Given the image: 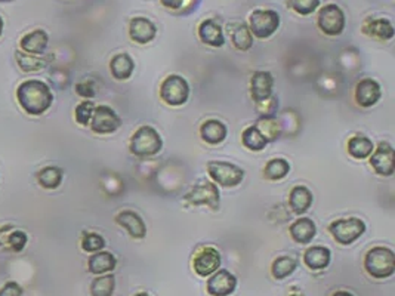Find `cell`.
<instances>
[{"label":"cell","mask_w":395,"mask_h":296,"mask_svg":"<svg viewBox=\"0 0 395 296\" xmlns=\"http://www.w3.org/2000/svg\"><path fill=\"white\" fill-rule=\"evenodd\" d=\"M16 100L21 109L31 116H42L46 113L53 103L51 88L42 80H25L16 89Z\"/></svg>","instance_id":"obj_1"},{"label":"cell","mask_w":395,"mask_h":296,"mask_svg":"<svg viewBox=\"0 0 395 296\" xmlns=\"http://www.w3.org/2000/svg\"><path fill=\"white\" fill-rule=\"evenodd\" d=\"M364 270L373 279H388L395 273V255L391 249L376 246L364 256Z\"/></svg>","instance_id":"obj_2"},{"label":"cell","mask_w":395,"mask_h":296,"mask_svg":"<svg viewBox=\"0 0 395 296\" xmlns=\"http://www.w3.org/2000/svg\"><path fill=\"white\" fill-rule=\"evenodd\" d=\"M161 147H163V141L160 133L148 124L141 126L131 138V151L138 157L156 156L161 151Z\"/></svg>","instance_id":"obj_3"},{"label":"cell","mask_w":395,"mask_h":296,"mask_svg":"<svg viewBox=\"0 0 395 296\" xmlns=\"http://www.w3.org/2000/svg\"><path fill=\"white\" fill-rule=\"evenodd\" d=\"M160 98L167 105H184L188 101V98H190V85H188L182 76L170 75L161 82Z\"/></svg>","instance_id":"obj_4"},{"label":"cell","mask_w":395,"mask_h":296,"mask_svg":"<svg viewBox=\"0 0 395 296\" xmlns=\"http://www.w3.org/2000/svg\"><path fill=\"white\" fill-rule=\"evenodd\" d=\"M329 231L339 245L348 246L364 234L366 224L358 218H342L331 222Z\"/></svg>","instance_id":"obj_5"},{"label":"cell","mask_w":395,"mask_h":296,"mask_svg":"<svg viewBox=\"0 0 395 296\" xmlns=\"http://www.w3.org/2000/svg\"><path fill=\"white\" fill-rule=\"evenodd\" d=\"M280 27V15L271 9H259L249 16V30L258 39H268Z\"/></svg>","instance_id":"obj_6"},{"label":"cell","mask_w":395,"mask_h":296,"mask_svg":"<svg viewBox=\"0 0 395 296\" xmlns=\"http://www.w3.org/2000/svg\"><path fill=\"white\" fill-rule=\"evenodd\" d=\"M208 172L213 181L222 187H237L245 179V170L228 161H209Z\"/></svg>","instance_id":"obj_7"},{"label":"cell","mask_w":395,"mask_h":296,"mask_svg":"<svg viewBox=\"0 0 395 296\" xmlns=\"http://www.w3.org/2000/svg\"><path fill=\"white\" fill-rule=\"evenodd\" d=\"M345 14L338 5H326L320 9L317 16L318 29L327 36H339L345 30Z\"/></svg>","instance_id":"obj_8"},{"label":"cell","mask_w":395,"mask_h":296,"mask_svg":"<svg viewBox=\"0 0 395 296\" xmlns=\"http://www.w3.org/2000/svg\"><path fill=\"white\" fill-rule=\"evenodd\" d=\"M184 200L191 206H210L212 209H217L219 206V190L213 183L204 181L197 184L188 191Z\"/></svg>","instance_id":"obj_9"},{"label":"cell","mask_w":395,"mask_h":296,"mask_svg":"<svg viewBox=\"0 0 395 296\" xmlns=\"http://www.w3.org/2000/svg\"><path fill=\"white\" fill-rule=\"evenodd\" d=\"M122 120L113 109L109 105H100L95 107L91 128L95 133H101V135H107V133H113L120 128Z\"/></svg>","instance_id":"obj_10"},{"label":"cell","mask_w":395,"mask_h":296,"mask_svg":"<svg viewBox=\"0 0 395 296\" xmlns=\"http://www.w3.org/2000/svg\"><path fill=\"white\" fill-rule=\"evenodd\" d=\"M193 267L197 275L200 277H210L213 273H217L221 267V254L218 252V249L212 246L203 247L194 256Z\"/></svg>","instance_id":"obj_11"},{"label":"cell","mask_w":395,"mask_h":296,"mask_svg":"<svg viewBox=\"0 0 395 296\" xmlns=\"http://www.w3.org/2000/svg\"><path fill=\"white\" fill-rule=\"evenodd\" d=\"M370 165L374 172L381 176H391L394 174V148L388 142H381L370 154Z\"/></svg>","instance_id":"obj_12"},{"label":"cell","mask_w":395,"mask_h":296,"mask_svg":"<svg viewBox=\"0 0 395 296\" xmlns=\"http://www.w3.org/2000/svg\"><path fill=\"white\" fill-rule=\"evenodd\" d=\"M237 288V279L228 270H218L210 275L208 280V293L210 296H230Z\"/></svg>","instance_id":"obj_13"},{"label":"cell","mask_w":395,"mask_h":296,"mask_svg":"<svg viewBox=\"0 0 395 296\" xmlns=\"http://www.w3.org/2000/svg\"><path fill=\"white\" fill-rule=\"evenodd\" d=\"M381 85L373 79H363L355 86V100L360 107L369 109L381 100Z\"/></svg>","instance_id":"obj_14"},{"label":"cell","mask_w":395,"mask_h":296,"mask_svg":"<svg viewBox=\"0 0 395 296\" xmlns=\"http://www.w3.org/2000/svg\"><path fill=\"white\" fill-rule=\"evenodd\" d=\"M274 77L269 71H256L250 80V94L256 104L267 101L273 96Z\"/></svg>","instance_id":"obj_15"},{"label":"cell","mask_w":395,"mask_h":296,"mask_svg":"<svg viewBox=\"0 0 395 296\" xmlns=\"http://www.w3.org/2000/svg\"><path fill=\"white\" fill-rule=\"evenodd\" d=\"M129 36L133 42L139 44H146L154 40L157 36V27L151 23L148 18L137 16L129 24Z\"/></svg>","instance_id":"obj_16"},{"label":"cell","mask_w":395,"mask_h":296,"mask_svg":"<svg viewBox=\"0 0 395 296\" xmlns=\"http://www.w3.org/2000/svg\"><path fill=\"white\" fill-rule=\"evenodd\" d=\"M115 222L126 230L133 239H144L147 236L146 222H144V219L138 213H135L132 211L120 212L118 217H115Z\"/></svg>","instance_id":"obj_17"},{"label":"cell","mask_w":395,"mask_h":296,"mask_svg":"<svg viewBox=\"0 0 395 296\" xmlns=\"http://www.w3.org/2000/svg\"><path fill=\"white\" fill-rule=\"evenodd\" d=\"M363 33L378 40H391L394 38V25L387 18H367L363 24Z\"/></svg>","instance_id":"obj_18"},{"label":"cell","mask_w":395,"mask_h":296,"mask_svg":"<svg viewBox=\"0 0 395 296\" xmlns=\"http://www.w3.org/2000/svg\"><path fill=\"white\" fill-rule=\"evenodd\" d=\"M49 36L44 30H33L30 33H27L24 38L21 39L20 44L21 49L25 53H31V55H43L44 51L48 48Z\"/></svg>","instance_id":"obj_19"},{"label":"cell","mask_w":395,"mask_h":296,"mask_svg":"<svg viewBox=\"0 0 395 296\" xmlns=\"http://www.w3.org/2000/svg\"><path fill=\"white\" fill-rule=\"evenodd\" d=\"M330 259L331 252L326 246H312L303 254V264L314 271L325 270V268L329 267Z\"/></svg>","instance_id":"obj_20"},{"label":"cell","mask_w":395,"mask_h":296,"mask_svg":"<svg viewBox=\"0 0 395 296\" xmlns=\"http://www.w3.org/2000/svg\"><path fill=\"white\" fill-rule=\"evenodd\" d=\"M289 231H290L292 239L296 241V243L308 245V243H311L312 239L316 237L317 227L312 219L301 218V219H296L292 224Z\"/></svg>","instance_id":"obj_21"},{"label":"cell","mask_w":395,"mask_h":296,"mask_svg":"<svg viewBox=\"0 0 395 296\" xmlns=\"http://www.w3.org/2000/svg\"><path fill=\"white\" fill-rule=\"evenodd\" d=\"M199 38L203 43L213 48H221L226 42L221 25L215 20H206L199 25Z\"/></svg>","instance_id":"obj_22"},{"label":"cell","mask_w":395,"mask_h":296,"mask_svg":"<svg viewBox=\"0 0 395 296\" xmlns=\"http://www.w3.org/2000/svg\"><path fill=\"white\" fill-rule=\"evenodd\" d=\"M227 133H228V129L226 124L215 119L206 120L200 126L202 139L212 146L221 144V142L227 138Z\"/></svg>","instance_id":"obj_23"},{"label":"cell","mask_w":395,"mask_h":296,"mask_svg":"<svg viewBox=\"0 0 395 296\" xmlns=\"http://www.w3.org/2000/svg\"><path fill=\"white\" fill-rule=\"evenodd\" d=\"M115 265H118V259L110 252H96L89 258L87 261V270L95 275H101L114 271Z\"/></svg>","instance_id":"obj_24"},{"label":"cell","mask_w":395,"mask_h":296,"mask_svg":"<svg viewBox=\"0 0 395 296\" xmlns=\"http://www.w3.org/2000/svg\"><path fill=\"white\" fill-rule=\"evenodd\" d=\"M312 193L303 185H296L292 188L289 196V206L296 215H302L307 212L312 204Z\"/></svg>","instance_id":"obj_25"},{"label":"cell","mask_w":395,"mask_h":296,"mask_svg":"<svg viewBox=\"0 0 395 296\" xmlns=\"http://www.w3.org/2000/svg\"><path fill=\"white\" fill-rule=\"evenodd\" d=\"M110 70L114 79L118 80H128L135 70V62L131 58L129 53H118L114 55L110 62Z\"/></svg>","instance_id":"obj_26"},{"label":"cell","mask_w":395,"mask_h":296,"mask_svg":"<svg viewBox=\"0 0 395 296\" xmlns=\"http://www.w3.org/2000/svg\"><path fill=\"white\" fill-rule=\"evenodd\" d=\"M373 150H374V146H373L372 139H369L364 135H354L348 141L349 156L357 159V160L367 159L372 154Z\"/></svg>","instance_id":"obj_27"},{"label":"cell","mask_w":395,"mask_h":296,"mask_svg":"<svg viewBox=\"0 0 395 296\" xmlns=\"http://www.w3.org/2000/svg\"><path fill=\"white\" fill-rule=\"evenodd\" d=\"M62 176H64L62 169L57 166H46L39 170L38 183L40 184V187L46 188V190H55V188L61 185Z\"/></svg>","instance_id":"obj_28"},{"label":"cell","mask_w":395,"mask_h":296,"mask_svg":"<svg viewBox=\"0 0 395 296\" xmlns=\"http://www.w3.org/2000/svg\"><path fill=\"white\" fill-rule=\"evenodd\" d=\"M15 58L20 68L23 71H27V73H30V71H39L48 66V61L42 55H31V53H25L21 51L15 52Z\"/></svg>","instance_id":"obj_29"},{"label":"cell","mask_w":395,"mask_h":296,"mask_svg":"<svg viewBox=\"0 0 395 296\" xmlns=\"http://www.w3.org/2000/svg\"><path fill=\"white\" fill-rule=\"evenodd\" d=\"M241 141H243V146L250 151H262L268 144V141L262 133L259 132L255 124L243 131V133H241Z\"/></svg>","instance_id":"obj_30"},{"label":"cell","mask_w":395,"mask_h":296,"mask_svg":"<svg viewBox=\"0 0 395 296\" xmlns=\"http://www.w3.org/2000/svg\"><path fill=\"white\" fill-rule=\"evenodd\" d=\"M296 267H298V263L292 256H280L273 263L271 274L277 280H284L295 273Z\"/></svg>","instance_id":"obj_31"},{"label":"cell","mask_w":395,"mask_h":296,"mask_svg":"<svg viewBox=\"0 0 395 296\" xmlns=\"http://www.w3.org/2000/svg\"><path fill=\"white\" fill-rule=\"evenodd\" d=\"M255 126L259 129V132L262 133L268 142L280 138L282 124L278 123V120L274 118V116H264V118L258 120Z\"/></svg>","instance_id":"obj_32"},{"label":"cell","mask_w":395,"mask_h":296,"mask_svg":"<svg viewBox=\"0 0 395 296\" xmlns=\"http://www.w3.org/2000/svg\"><path fill=\"white\" fill-rule=\"evenodd\" d=\"M289 172H290V165H289V161L284 159L269 160L264 169L265 178L271 179V181H280V179L289 175Z\"/></svg>","instance_id":"obj_33"},{"label":"cell","mask_w":395,"mask_h":296,"mask_svg":"<svg viewBox=\"0 0 395 296\" xmlns=\"http://www.w3.org/2000/svg\"><path fill=\"white\" fill-rule=\"evenodd\" d=\"M231 40H232V44H234L239 51H243V52L249 51L254 46V36L252 33H250L249 27L243 23L236 25V30L231 34Z\"/></svg>","instance_id":"obj_34"},{"label":"cell","mask_w":395,"mask_h":296,"mask_svg":"<svg viewBox=\"0 0 395 296\" xmlns=\"http://www.w3.org/2000/svg\"><path fill=\"white\" fill-rule=\"evenodd\" d=\"M115 288V277L113 274H105L98 277L91 283L92 296H113Z\"/></svg>","instance_id":"obj_35"},{"label":"cell","mask_w":395,"mask_h":296,"mask_svg":"<svg viewBox=\"0 0 395 296\" xmlns=\"http://www.w3.org/2000/svg\"><path fill=\"white\" fill-rule=\"evenodd\" d=\"M105 247V240L96 232H85L82 239V249L87 254H96Z\"/></svg>","instance_id":"obj_36"},{"label":"cell","mask_w":395,"mask_h":296,"mask_svg":"<svg viewBox=\"0 0 395 296\" xmlns=\"http://www.w3.org/2000/svg\"><path fill=\"white\" fill-rule=\"evenodd\" d=\"M94 110H95V104L92 101H82L76 107V111H74L76 122L79 124H82V126H87V124L92 120Z\"/></svg>","instance_id":"obj_37"},{"label":"cell","mask_w":395,"mask_h":296,"mask_svg":"<svg viewBox=\"0 0 395 296\" xmlns=\"http://www.w3.org/2000/svg\"><path fill=\"white\" fill-rule=\"evenodd\" d=\"M320 2L321 0H289V5L296 14L311 15L312 12H316Z\"/></svg>","instance_id":"obj_38"},{"label":"cell","mask_w":395,"mask_h":296,"mask_svg":"<svg viewBox=\"0 0 395 296\" xmlns=\"http://www.w3.org/2000/svg\"><path fill=\"white\" fill-rule=\"evenodd\" d=\"M6 243H8L9 249L12 250V252H16V254L21 252V250L27 245V234L21 230H15L8 236Z\"/></svg>","instance_id":"obj_39"},{"label":"cell","mask_w":395,"mask_h":296,"mask_svg":"<svg viewBox=\"0 0 395 296\" xmlns=\"http://www.w3.org/2000/svg\"><path fill=\"white\" fill-rule=\"evenodd\" d=\"M76 92L82 98L91 100V98L96 95V89H95L94 82H91V80H85V82H80L76 85Z\"/></svg>","instance_id":"obj_40"},{"label":"cell","mask_w":395,"mask_h":296,"mask_svg":"<svg viewBox=\"0 0 395 296\" xmlns=\"http://www.w3.org/2000/svg\"><path fill=\"white\" fill-rule=\"evenodd\" d=\"M256 105H258V111L261 113L262 116H274L277 107H278V103H277V98L271 96V98H268L267 101H262Z\"/></svg>","instance_id":"obj_41"},{"label":"cell","mask_w":395,"mask_h":296,"mask_svg":"<svg viewBox=\"0 0 395 296\" xmlns=\"http://www.w3.org/2000/svg\"><path fill=\"white\" fill-rule=\"evenodd\" d=\"M23 288L15 282L5 283L3 288L0 289V296H23Z\"/></svg>","instance_id":"obj_42"},{"label":"cell","mask_w":395,"mask_h":296,"mask_svg":"<svg viewBox=\"0 0 395 296\" xmlns=\"http://www.w3.org/2000/svg\"><path fill=\"white\" fill-rule=\"evenodd\" d=\"M160 2H161V5L169 8V9H179V8L184 6L187 0H160Z\"/></svg>","instance_id":"obj_43"},{"label":"cell","mask_w":395,"mask_h":296,"mask_svg":"<svg viewBox=\"0 0 395 296\" xmlns=\"http://www.w3.org/2000/svg\"><path fill=\"white\" fill-rule=\"evenodd\" d=\"M331 296H354V295L348 291H336L335 293H331Z\"/></svg>","instance_id":"obj_44"},{"label":"cell","mask_w":395,"mask_h":296,"mask_svg":"<svg viewBox=\"0 0 395 296\" xmlns=\"http://www.w3.org/2000/svg\"><path fill=\"white\" fill-rule=\"evenodd\" d=\"M3 33V20H2V16H0V36H2Z\"/></svg>","instance_id":"obj_45"},{"label":"cell","mask_w":395,"mask_h":296,"mask_svg":"<svg viewBox=\"0 0 395 296\" xmlns=\"http://www.w3.org/2000/svg\"><path fill=\"white\" fill-rule=\"evenodd\" d=\"M289 296H303V293H301V292H292Z\"/></svg>","instance_id":"obj_46"},{"label":"cell","mask_w":395,"mask_h":296,"mask_svg":"<svg viewBox=\"0 0 395 296\" xmlns=\"http://www.w3.org/2000/svg\"><path fill=\"white\" fill-rule=\"evenodd\" d=\"M135 296H151V295H148V293H146V292H141V293H137Z\"/></svg>","instance_id":"obj_47"}]
</instances>
